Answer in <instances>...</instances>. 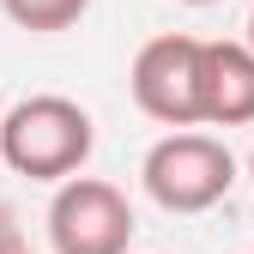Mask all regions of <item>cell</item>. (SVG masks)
Wrapping results in <instances>:
<instances>
[{
    "label": "cell",
    "mask_w": 254,
    "mask_h": 254,
    "mask_svg": "<svg viewBox=\"0 0 254 254\" xmlns=\"http://www.w3.org/2000/svg\"><path fill=\"white\" fill-rule=\"evenodd\" d=\"M91 145H97V121H91L73 97H24L0 115V157L12 164V176L30 182H73L85 170Z\"/></svg>",
    "instance_id": "obj_1"
},
{
    "label": "cell",
    "mask_w": 254,
    "mask_h": 254,
    "mask_svg": "<svg viewBox=\"0 0 254 254\" xmlns=\"http://www.w3.org/2000/svg\"><path fill=\"white\" fill-rule=\"evenodd\" d=\"M139 182H145V194L164 206V212H212L218 200L236 188V157L224 139H212V133H164L151 151H145V164H139Z\"/></svg>",
    "instance_id": "obj_2"
},
{
    "label": "cell",
    "mask_w": 254,
    "mask_h": 254,
    "mask_svg": "<svg viewBox=\"0 0 254 254\" xmlns=\"http://www.w3.org/2000/svg\"><path fill=\"white\" fill-rule=\"evenodd\" d=\"M133 206L103 176H73L49 200V248L55 254H127Z\"/></svg>",
    "instance_id": "obj_3"
},
{
    "label": "cell",
    "mask_w": 254,
    "mask_h": 254,
    "mask_svg": "<svg viewBox=\"0 0 254 254\" xmlns=\"http://www.w3.org/2000/svg\"><path fill=\"white\" fill-rule=\"evenodd\" d=\"M127 85H133V103H139L151 121L176 127V133L200 127V37H182V30L151 37V43L133 55Z\"/></svg>",
    "instance_id": "obj_4"
},
{
    "label": "cell",
    "mask_w": 254,
    "mask_h": 254,
    "mask_svg": "<svg viewBox=\"0 0 254 254\" xmlns=\"http://www.w3.org/2000/svg\"><path fill=\"white\" fill-rule=\"evenodd\" d=\"M200 121L206 127L254 121V49L248 43H200Z\"/></svg>",
    "instance_id": "obj_5"
},
{
    "label": "cell",
    "mask_w": 254,
    "mask_h": 254,
    "mask_svg": "<svg viewBox=\"0 0 254 254\" xmlns=\"http://www.w3.org/2000/svg\"><path fill=\"white\" fill-rule=\"evenodd\" d=\"M91 0H0V12H6L18 30H37V37H49V30H73L85 18Z\"/></svg>",
    "instance_id": "obj_6"
},
{
    "label": "cell",
    "mask_w": 254,
    "mask_h": 254,
    "mask_svg": "<svg viewBox=\"0 0 254 254\" xmlns=\"http://www.w3.org/2000/svg\"><path fill=\"white\" fill-rule=\"evenodd\" d=\"M24 248V236H18V218H12V206H0V254H18Z\"/></svg>",
    "instance_id": "obj_7"
},
{
    "label": "cell",
    "mask_w": 254,
    "mask_h": 254,
    "mask_svg": "<svg viewBox=\"0 0 254 254\" xmlns=\"http://www.w3.org/2000/svg\"><path fill=\"white\" fill-rule=\"evenodd\" d=\"M242 43H248V49H254V12H248V37H242Z\"/></svg>",
    "instance_id": "obj_8"
},
{
    "label": "cell",
    "mask_w": 254,
    "mask_h": 254,
    "mask_svg": "<svg viewBox=\"0 0 254 254\" xmlns=\"http://www.w3.org/2000/svg\"><path fill=\"white\" fill-rule=\"evenodd\" d=\"M182 6H218V0H182Z\"/></svg>",
    "instance_id": "obj_9"
},
{
    "label": "cell",
    "mask_w": 254,
    "mask_h": 254,
    "mask_svg": "<svg viewBox=\"0 0 254 254\" xmlns=\"http://www.w3.org/2000/svg\"><path fill=\"white\" fill-rule=\"evenodd\" d=\"M248 176H254V145H248Z\"/></svg>",
    "instance_id": "obj_10"
},
{
    "label": "cell",
    "mask_w": 254,
    "mask_h": 254,
    "mask_svg": "<svg viewBox=\"0 0 254 254\" xmlns=\"http://www.w3.org/2000/svg\"><path fill=\"white\" fill-rule=\"evenodd\" d=\"M18 254H30V248H18Z\"/></svg>",
    "instance_id": "obj_11"
}]
</instances>
